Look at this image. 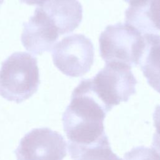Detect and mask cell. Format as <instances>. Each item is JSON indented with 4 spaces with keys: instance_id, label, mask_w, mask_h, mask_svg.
Instances as JSON below:
<instances>
[{
    "instance_id": "cell-1",
    "label": "cell",
    "mask_w": 160,
    "mask_h": 160,
    "mask_svg": "<svg viewBox=\"0 0 160 160\" xmlns=\"http://www.w3.org/2000/svg\"><path fill=\"white\" fill-rule=\"evenodd\" d=\"M88 79H82L74 88L62 114L68 149L90 146L108 137L103 122L109 111L94 92Z\"/></svg>"
},
{
    "instance_id": "cell-2",
    "label": "cell",
    "mask_w": 160,
    "mask_h": 160,
    "mask_svg": "<svg viewBox=\"0 0 160 160\" xmlns=\"http://www.w3.org/2000/svg\"><path fill=\"white\" fill-rule=\"evenodd\" d=\"M40 83L36 57L16 52L5 59L0 69V95L9 101L21 103L37 92Z\"/></svg>"
},
{
    "instance_id": "cell-3",
    "label": "cell",
    "mask_w": 160,
    "mask_h": 160,
    "mask_svg": "<svg viewBox=\"0 0 160 160\" xmlns=\"http://www.w3.org/2000/svg\"><path fill=\"white\" fill-rule=\"evenodd\" d=\"M99 42L100 55L106 64H122L130 68L139 64L145 45L139 31L121 22L107 26Z\"/></svg>"
},
{
    "instance_id": "cell-4",
    "label": "cell",
    "mask_w": 160,
    "mask_h": 160,
    "mask_svg": "<svg viewBox=\"0 0 160 160\" xmlns=\"http://www.w3.org/2000/svg\"><path fill=\"white\" fill-rule=\"evenodd\" d=\"M131 69L122 64H106L89 79L92 89L109 111L121 102H127L136 93L138 81Z\"/></svg>"
},
{
    "instance_id": "cell-5",
    "label": "cell",
    "mask_w": 160,
    "mask_h": 160,
    "mask_svg": "<svg viewBox=\"0 0 160 160\" xmlns=\"http://www.w3.org/2000/svg\"><path fill=\"white\" fill-rule=\"evenodd\" d=\"M94 49L88 38L82 34L68 36L56 43L52 58L55 66L69 77H81L91 69Z\"/></svg>"
},
{
    "instance_id": "cell-6",
    "label": "cell",
    "mask_w": 160,
    "mask_h": 160,
    "mask_svg": "<svg viewBox=\"0 0 160 160\" xmlns=\"http://www.w3.org/2000/svg\"><path fill=\"white\" fill-rule=\"evenodd\" d=\"M66 150L67 143L61 134L41 128L28 132L14 152L17 160H62Z\"/></svg>"
},
{
    "instance_id": "cell-7",
    "label": "cell",
    "mask_w": 160,
    "mask_h": 160,
    "mask_svg": "<svg viewBox=\"0 0 160 160\" xmlns=\"http://www.w3.org/2000/svg\"><path fill=\"white\" fill-rule=\"evenodd\" d=\"M23 26L21 42L34 55L49 52L59 38L57 29L40 6L37 7L34 15Z\"/></svg>"
},
{
    "instance_id": "cell-8",
    "label": "cell",
    "mask_w": 160,
    "mask_h": 160,
    "mask_svg": "<svg viewBox=\"0 0 160 160\" xmlns=\"http://www.w3.org/2000/svg\"><path fill=\"white\" fill-rule=\"evenodd\" d=\"M40 6L57 29L59 35L77 28L82 18V7L78 0H48Z\"/></svg>"
},
{
    "instance_id": "cell-9",
    "label": "cell",
    "mask_w": 160,
    "mask_h": 160,
    "mask_svg": "<svg viewBox=\"0 0 160 160\" xmlns=\"http://www.w3.org/2000/svg\"><path fill=\"white\" fill-rule=\"evenodd\" d=\"M125 22L141 33L160 31V0H145L129 4L125 11Z\"/></svg>"
},
{
    "instance_id": "cell-10",
    "label": "cell",
    "mask_w": 160,
    "mask_h": 160,
    "mask_svg": "<svg viewBox=\"0 0 160 160\" xmlns=\"http://www.w3.org/2000/svg\"><path fill=\"white\" fill-rule=\"evenodd\" d=\"M144 48L139 64L148 84L160 94V35L144 34Z\"/></svg>"
},
{
    "instance_id": "cell-11",
    "label": "cell",
    "mask_w": 160,
    "mask_h": 160,
    "mask_svg": "<svg viewBox=\"0 0 160 160\" xmlns=\"http://www.w3.org/2000/svg\"><path fill=\"white\" fill-rule=\"evenodd\" d=\"M68 151L73 160H123L112 152L108 137L96 144Z\"/></svg>"
},
{
    "instance_id": "cell-12",
    "label": "cell",
    "mask_w": 160,
    "mask_h": 160,
    "mask_svg": "<svg viewBox=\"0 0 160 160\" xmlns=\"http://www.w3.org/2000/svg\"><path fill=\"white\" fill-rule=\"evenodd\" d=\"M124 160H160V154L152 148L139 146L126 152Z\"/></svg>"
},
{
    "instance_id": "cell-13",
    "label": "cell",
    "mask_w": 160,
    "mask_h": 160,
    "mask_svg": "<svg viewBox=\"0 0 160 160\" xmlns=\"http://www.w3.org/2000/svg\"><path fill=\"white\" fill-rule=\"evenodd\" d=\"M153 120L156 132L152 138V148L160 154V104L158 105L154 109Z\"/></svg>"
},
{
    "instance_id": "cell-14",
    "label": "cell",
    "mask_w": 160,
    "mask_h": 160,
    "mask_svg": "<svg viewBox=\"0 0 160 160\" xmlns=\"http://www.w3.org/2000/svg\"><path fill=\"white\" fill-rule=\"evenodd\" d=\"M21 2L28 5H38L41 6L47 2L48 0H20Z\"/></svg>"
},
{
    "instance_id": "cell-15",
    "label": "cell",
    "mask_w": 160,
    "mask_h": 160,
    "mask_svg": "<svg viewBox=\"0 0 160 160\" xmlns=\"http://www.w3.org/2000/svg\"><path fill=\"white\" fill-rule=\"evenodd\" d=\"M124 1L127 2H128L129 4H131L136 3V2L142 1H145V0H124Z\"/></svg>"
},
{
    "instance_id": "cell-16",
    "label": "cell",
    "mask_w": 160,
    "mask_h": 160,
    "mask_svg": "<svg viewBox=\"0 0 160 160\" xmlns=\"http://www.w3.org/2000/svg\"><path fill=\"white\" fill-rule=\"evenodd\" d=\"M3 2H4V0H0V6L3 3Z\"/></svg>"
}]
</instances>
